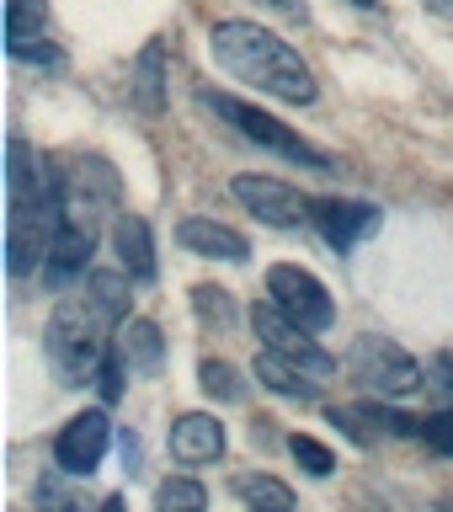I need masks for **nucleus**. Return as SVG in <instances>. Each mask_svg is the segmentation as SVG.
<instances>
[{
	"instance_id": "30",
	"label": "nucleus",
	"mask_w": 453,
	"mask_h": 512,
	"mask_svg": "<svg viewBox=\"0 0 453 512\" xmlns=\"http://www.w3.org/2000/svg\"><path fill=\"white\" fill-rule=\"evenodd\" d=\"M422 6H427V11H438V16H448V22H453V0H422Z\"/></svg>"
},
{
	"instance_id": "31",
	"label": "nucleus",
	"mask_w": 453,
	"mask_h": 512,
	"mask_svg": "<svg viewBox=\"0 0 453 512\" xmlns=\"http://www.w3.org/2000/svg\"><path fill=\"white\" fill-rule=\"evenodd\" d=\"M102 512H128V502L123 496H102Z\"/></svg>"
},
{
	"instance_id": "10",
	"label": "nucleus",
	"mask_w": 453,
	"mask_h": 512,
	"mask_svg": "<svg viewBox=\"0 0 453 512\" xmlns=\"http://www.w3.org/2000/svg\"><path fill=\"white\" fill-rule=\"evenodd\" d=\"M6 54L16 64H43V70H64V54L48 38V6L43 0H11L6 6Z\"/></svg>"
},
{
	"instance_id": "6",
	"label": "nucleus",
	"mask_w": 453,
	"mask_h": 512,
	"mask_svg": "<svg viewBox=\"0 0 453 512\" xmlns=\"http://www.w3.org/2000/svg\"><path fill=\"white\" fill-rule=\"evenodd\" d=\"M347 368H352V379L368 384V390L384 395V400H406L427 384V368L416 363L400 342H390V336H379V331H363L358 342H352Z\"/></svg>"
},
{
	"instance_id": "26",
	"label": "nucleus",
	"mask_w": 453,
	"mask_h": 512,
	"mask_svg": "<svg viewBox=\"0 0 453 512\" xmlns=\"http://www.w3.org/2000/svg\"><path fill=\"white\" fill-rule=\"evenodd\" d=\"M422 390L438 400V411H453V352H438V358L427 363V384Z\"/></svg>"
},
{
	"instance_id": "5",
	"label": "nucleus",
	"mask_w": 453,
	"mask_h": 512,
	"mask_svg": "<svg viewBox=\"0 0 453 512\" xmlns=\"http://www.w3.org/2000/svg\"><path fill=\"white\" fill-rule=\"evenodd\" d=\"M198 102H203L208 112H219V118L230 123L240 139L262 144V150H272L278 160H294V166H304V171H320V176H331V171H336V155L315 150L310 139H299V128H288L283 118H272V112L251 107V102H240V96H224V91H203Z\"/></svg>"
},
{
	"instance_id": "9",
	"label": "nucleus",
	"mask_w": 453,
	"mask_h": 512,
	"mask_svg": "<svg viewBox=\"0 0 453 512\" xmlns=\"http://www.w3.org/2000/svg\"><path fill=\"white\" fill-rule=\"evenodd\" d=\"M230 192H235V203H246L262 224H272V230H294V224H304L315 208L299 187L278 182V176H235Z\"/></svg>"
},
{
	"instance_id": "18",
	"label": "nucleus",
	"mask_w": 453,
	"mask_h": 512,
	"mask_svg": "<svg viewBox=\"0 0 453 512\" xmlns=\"http://www.w3.org/2000/svg\"><path fill=\"white\" fill-rule=\"evenodd\" d=\"M128 96H134V107L150 112V118L166 107V48H160V43L139 48L134 70H128Z\"/></svg>"
},
{
	"instance_id": "21",
	"label": "nucleus",
	"mask_w": 453,
	"mask_h": 512,
	"mask_svg": "<svg viewBox=\"0 0 453 512\" xmlns=\"http://www.w3.org/2000/svg\"><path fill=\"white\" fill-rule=\"evenodd\" d=\"M235 491H240V502H246L251 512H299L294 491H288L278 475H240Z\"/></svg>"
},
{
	"instance_id": "7",
	"label": "nucleus",
	"mask_w": 453,
	"mask_h": 512,
	"mask_svg": "<svg viewBox=\"0 0 453 512\" xmlns=\"http://www.w3.org/2000/svg\"><path fill=\"white\" fill-rule=\"evenodd\" d=\"M267 299L278 304L288 320H299L310 336H320V331L336 326V304H331V294H326V283H320L310 267H299V262L267 267Z\"/></svg>"
},
{
	"instance_id": "12",
	"label": "nucleus",
	"mask_w": 453,
	"mask_h": 512,
	"mask_svg": "<svg viewBox=\"0 0 453 512\" xmlns=\"http://www.w3.org/2000/svg\"><path fill=\"white\" fill-rule=\"evenodd\" d=\"M379 219H384L379 208H374V203H358V198H320V203L310 208V224L326 235V246H331L336 256H347L363 235H374Z\"/></svg>"
},
{
	"instance_id": "19",
	"label": "nucleus",
	"mask_w": 453,
	"mask_h": 512,
	"mask_svg": "<svg viewBox=\"0 0 453 512\" xmlns=\"http://www.w3.org/2000/svg\"><path fill=\"white\" fill-rule=\"evenodd\" d=\"M256 379H262L272 395H288V400H315L320 395V379L304 374L299 363L278 358V352H256Z\"/></svg>"
},
{
	"instance_id": "15",
	"label": "nucleus",
	"mask_w": 453,
	"mask_h": 512,
	"mask_svg": "<svg viewBox=\"0 0 453 512\" xmlns=\"http://www.w3.org/2000/svg\"><path fill=\"white\" fill-rule=\"evenodd\" d=\"M176 240H182V251L208 256V262H246V256H251L246 235L230 230V224H219V219H203V214H192V219L176 224Z\"/></svg>"
},
{
	"instance_id": "28",
	"label": "nucleus",
	"mask_w": 453,
	"mask_h": 512,
	"mask_svg": "<svg viewBox=\"0 0 453 512\" xmlns=\"http://www.w3.org/2000/svg\"><path fill=\"white\" fill-rule=\"evenodd\" d=\"M123 379H128V368H123L118 358H107V363H102V374H96V390H102V400H107V406L123 395Z\"/></svg>"
},
{
	"instance_id": "24",
	"label": "nucleus",
	"mask_w": 453,
	"mask_h": 512,
	"mask_svg": "<svg viewBox=\"0 0 453 512\" xmlns=\"http://www.w3.org/2000/svg\"><path fill=\"white\" fill-rule=\"evenodd\" d=\"M288 454L299 459V470H310L315 480H326L331 470H336V454L320 438H310V432H294V438H288Z\"/></svg>"
},
{
	"instance_id": "16",
	"label": "nucleus",
	"mask_w": 453,
	"mask_h": 512,
	"mask_svg": "<svg viewBox=\"0 0 453 512\" xmlns=\"http://www.w3.org/2000/svg\"><path fill=\"white\" fill-rule=\"evenodd\" d=\"M112 358H118L128 374H160V363H166V336H160L155 320H123L118 342H112Z\"/></svg>"
},
{
	"instance_id": "32",
	"label": "nucleus",
	"mask_w": 453,
	"mask_h": 512,
	"mask_svg": "<svg viewBox=\"0 0 453 512\" xmlns=\"http://www.w3.org/2000/svg\"><path fill=\"white\" fill-rule=\"evenodd\" d=\"M352 6H363V11H374V6H379V0H352Z\"/></svg>"
},
{
	"instance_id": "23",
	"label": "nucleus",
	"mask_w": 453,
	"mask_h": 512,
	"mask_svg": "<svg viewBox=\"0 0 453 512\" xmlns=\"http://www.w3.org/2000/svg\"><path fill=\"white\" fill-rule=\"evenodd\" d=\"M198 384H203V395L208 400H246V379H240V368L235 363H224V358H203L198 363Z\"/></svg>"
},
{
	"instance_id": "3",
	"label": "nucleus",
	"mask_w": 453,
	"mask_h": 512,
	"mask_svg": "<svg viewBox=\"0 0 453 512\" xmlns=\"http://www.w3.org/2000/svg\"><path fill=\"white\" fill-rule=\"evenodd\" d=\"M11 214H6V267L11 278H27L38 262H48L59 240V214H64V182L32 155V144L22 134H11Z\"/></svg>"
},
{
	"instance_id": "20",
	"label": "nucleus",
	"mask_w": 453,
	"mask_h": 512,
	"mask_svg": "<svg viewBox=\"0 0 453 512\" xmlns=\"http://www.w3.org/2000/svg\"><path fill=\"white\" fill-rule=\"evenodd\" d=\"M32 496H38V512H102V502H91L80 491V475H64L59 464L38 475V491Z\"/></svg>"
},
{
	"instance_id": "22",
	"label": "nucleus",
	"mask_w": 453,
	"mask_h": 512,
	"mask_svg": "<svg viewBox=\"0 0 453 512\" xmlns=\"http://www.w3.org/2000/svg\"><path fill=\"white\" fill-rule=\"evenodd\" d=\"M155 512H208V491L192 475H166L155 486Z\"/></svg>"
},
{
	"instance_id": "1",
	"label": "nucleus",
	"mask_w": 453,
	"mask_h": 512,
	"mask_svg": "<svg viewBox=\"0 0 453 512\" xmlns=\"http://www.w3.org/2000/svg\"><path fill=\"white\" fill-rule=\"evenodd\" d=\"M128 320V272H86V288L54 304L43 326V358L64 390H86L112 358Z\"/></svg>"
},
{
	"instance_id": "25",
	"label": "nucleus",
	"mask_w": 453,
	"mask_h": 512,
	"mask_svg": "<svg viewBox=\"0 0 453 512\" xmlns=\"http://www.w3.org/2000/svg\"><path fill=\"white\" fill-rule=\"evenodd\" d=\"M192 304H198L203 326H219V331H230V326H235V304H230V294H224V288L198 283V288H192Z\"/></svg>"
},
{
	"instance_id": "14",
	"label": "nucleus",
	"mask_w": 453,
	"mask_h": 512,
	"mask_svg": "<svg viewBox=\"0 0 453 512\" xmlns=\"http://www.w3.org/2000/svg\"><path fill=\"white\" fill-rule=\"evenodd\" d=\"M171 459L176 464H214L224 459V422L208 411H187L171 422Z\"/></svg>"
},
{
	"instance_id": "8",
	"label": "nucleus",
	"mask_w": 453,
	"mask_h": 512,
	"mask_svg": "<svg viewBox=\"0 0 453 512\" xmlns=\"http://www.w3.org/2000/svg\"><path fill=\"white\" fill-rule=\"evenodd\" d=\"M251 326H256V336L267 342L262 352H278V358L299 363L304 374H315V379H331V374H336V358H331V352L320 347L315 336L299 326V320H288V315H283L272 299H267V304H256V310H251Z\"/></svg>"
},
{
	"instance_id": "11",
	"label": "nucleus",
	"mask_w": 453,
	"mask_h": 512,
	"mask_svg": "<svg viewBox=\"0 0 453 512\" xmlns=\"http://www.w3.org/2000/svg\"><path fill=\"white\" fill-rule=\"evenodd\" d=\"M107 443H112L107 411H80V416H70V422L59 427V438H54V464H59L64 475H80V480H86L96 464H102Z\"/></svg>"
},
{
	"instance_id": "29",
	"label": "nucleus",
	"mask_w": 453,
	"mask_h": 512,
	"mask_svg": "<svg viewBox=\"0 0 453 512\" xmlns=\"http://www.w3.org/2000/svg\"><path fill=\"white\" fill-rule=\"evenodd\" d=\"M267 11H278L283 22H310V6H304V0H262Z\"/></svg>"
},
{
	"instance_id": "13",
	"label": "nucleus",
	"mask_w": 453,
	"mask_h": 512,
	"mask_svg": "<svg viewBox=\"0 0 453 512\" xmlns=\"http://www.w3.org/2000/svg\"><path fill=\"white\" fill-rule=\"evenodd\" d=\"M331 422L358 443H374V438H422V416H406L384 400H363V406H336Z\"/></svg>"
},
{
	"instance_id": "4",
	"label": "nucleus",
	"mask_w": 453,
	"mask_h": 512,
	"mask_svg": "<svg viewBox=\"0 0 453 512\" xmlns=\"http://www.w3.org/2000/svg\"><path fill=\"white\" fill-rule=\"evenodd\" d=\"M123 182L102 155H86L80 166L64 176V214H59V240L48 251V283H70L86 272L96 240H102V219L118 208Z\"/></svg>"
},
{
	"instance_id": "17",
	"label": "nucleus",
	"mask_w": 453,
	"mask_h": 512,
	"mask_svg": "<svg viewBox=\"0 0 453 512\" xmlns=\"http://www.w3.org/2000/svg\"><path fill=\"white\" fill-rule=\"evenodd\" d=\"M112 251H118V262L134 283L155 278V240H150L144 214H118V224H112Z\"/></svg>"
},
{
	"instance_id": "27",
	"label": "nucleus",
	"mask_w": 453,
	"mask_h": 512,
	"mask_svg": "<svg viewBox=\"0 0 453 512\" xmlns=\"http://www.w3.org/2000/svg\"><path fill=\"white\" fill-rule=\"evenodd\" d=\"M422 443L453 459V411H432V416H422Z\"/></svg>"
},
{
	"instance_id": "2",
	"label": "nucleus",
	"mask_w": 453,
	"mask_h": 512,
	"mask_svg": "<svg viewBox=\"0 0 453 512\" xmlns=\"http://www.w3.org/2000/svg\"><path fill=\"white\" fill-rule=\"evenodd\" d=\"M208 54H214L240 86H251L262 96H278V102H294V107H310L320 96L310 64H304L278 32L246 22V16H224V22L208 27Z\"/></svg>"
}]
</instances>
